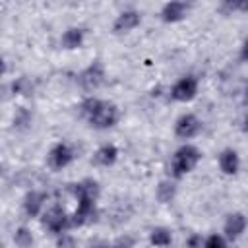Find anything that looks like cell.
<instances>
[{"instance_id":"obj_1","label":"cell","mask_w":248,"mask_h":248,"mask_svg":"<svg viewBox=\"0 0 248 248\" xmlns=\"http://www.w3.org/2000/svg\"><path fill=\"white\" fill-rule=\"evenodd\" d=\"M68 192L76 196L78 200V207L76 211L70 215V225L74 227H81L87 225L91 221L97 219V200L101 196V186L97 180L93 178H83L79 182L68 184Z\"/></svg>"},{"instance_id":"obj_2","label":"cell","mask_w":248,"mask_h":248,"mask_svg":"<svg viewBox=\"0 0 248 248\" xmlns=\"http://www.w3.org/2000/svg\"><path fill=\"white\" fill-rule=\"evenodd\" d=\"M79 114L95 130L112 128L120 118V110H118V107L114 103L103 101V99H95V97H87V99L81 101Z\"/></svg>"},{"instance_id":"obj_3","label":"cell","mask_w":248,"mask_h":248,"mask_svg":"<svg viewBox=\"0 0 248 248\" xmlns=\"http://www.w3.org/2000/svg\"><path fill=\"white\" fill-rule=\"evenodd\" d=\"M200 159H202V151L196 145H192V143L180 145L170 159V174L174 178H182L184 174H188L196 169Z\"/></svg>"},{"instance_id":"obj_4","label":"cell","mask_w":248,"mask_h":248,"mask_svg":"<svg viewBox=\"0 0 248 248\" xmlns=\"http://www.w3.org/2000/svg\"><path fill=\"white\" fill-rule=\"evenodd\" d=\"M107 79V72H105V66L101 60H93L87 68H83L79 74H78V83L83 91H95L99 89Z\"/></svg>"},{"instance_id":"obj_5","label":"cell","mask_w":248,"mask_h":248,"mask_svg":"<svg viewBox=\"0 0 248 248\" xmlns=\"http://www.w3.org/2000/svg\"><path fill=\"white\" fill-rule=\"evenodd\" d=\"M43 227L54 234H62L68 229H72L70 225V215L66 213V209L62 205H50L45 213H43Z\"/></svg>"},{"instance_id":"obj_6","label":"cell","mask_w":248,"mask_h":248,"mask_svg":"<svg viewBox=\"0 0 248 248\" xmlns=\"http://www.w3.org/2000/svg\"><path fill=\"white\" fill-rule=\"evenodd\" d=\"M198 87H200V83H198L196 76H192V74L184 76L170 87V97L178 103H188L198 95Z\"/></svg>"},{"instance_id":"obj_7","label":"cell","mask_w":248,"mask_h":248,"mask_svg":"<svg viewBox=\"0 0 248 248\" xmlns=\"http://www.w3.org/2000/svg\"><path fill=\"white\" fill-rule=\"evenodd\" d=\"M200 132H202V120L192 112H186V114L178 116L176 122H174V136L180 138V140H192Z\"/></svg>"},{"instance_id":"obj_8","label":"cell","mask_w":248,"mask_h":248,"mask_svg":"<svg viewBox=\"0 0 248 248\" xmlns=\"http://www.w3.org/2000/svg\"><path fill=\"white\" fill-rule=\"evenodd\" d=\"M74 157H76L74 149H72L68 143H64V141H58V143H54V145L50 147L46 161H48V167H50V169H54V170H60V169L68 167V165L74 161Z\"/></svg>"},{"instance_id":"obj_9","label":"cell","mask_w":248,"mask_h":248,"mask_svg":"<svg viewBox=\"0 0 248 248\" xmlns=\"http://www.w3.org/2000/svg\"><path fill=\"white\" fill-rule=\"evenodd\" d=\"M246 227H248L246 215L240 213V211H236V213H229L227 215V219L223 223V232H225V236L229 240H236L246 231Z\"/></svg>"},{"instance_id":"obj_10","label":"cell","mask_w":248,"mask_h":248,"mask_svg":"<svg viewBox=\"0 0 248 248\" xmlns=\"http://www.w3.org/2000/svg\"><path fill=\"white\" fill-rule=\"evenodd\" d=\"M140 21H141V14H140L138 10H124V12H120V14L116 16V19H114V23H112V31H114L116 35L128 33V31L136 29V27L140 25Z\"/></svg>"},{"instance_id":"obj_11","label":"cell","mask_w":248,"mask_h":248,"mask_svg":"<svg viewBox=\"0 0 248 248\" xmlns=\"http://www.w3.org/2000/svg\"><path fill=\"white\" fill-rule=\"evenodd\" d=\"M190 4L188 2H180V0H174V2H167L163 8H161V19L165 23H174V21H180L186 17V14L190 12Z\"/></svg>"},{"instance_id":"obj_12","label":"cell","mask_w":248,"mask_h":248,"mask_svg":"<svg viewBox=\"0 0 248 248\" xmlns=\"http://www.w3.org/2000/svg\"><path fill=\"white\" fill-rule=\"evenodd\" d=\"M45 202H46V194L41 192V190H31L25 194L23 198V211L27 217H37L41 215L43 207H45Z\"/></svg>"},{"instance_id":"obj_13","label":"cell","mask_w":248,"mask_h":248,"mask_svg":"<svg viewBox=\"0 0 248 248\" xmlns=\"http://www.w3.org/2000/svg\"><path fill=\"white\" fill-rule=\"evenodd\" d=\"M219 169L225 172V174H236L238 169H240V157L234 149H223L219 153Z\"/></svg>"},{"instance_id":"obj_14","label":"cell","mask_w":248,"mask_h":248,"mask_svg":"<svg viewBox=\"0 0 248 248\" xmlns=\"http://www.w3.org/2000/svg\"><path fill=\"white\" fill-rule=\"evenodd\" d=\"M83 41H85V29H83V27H68V29L62 33V39H60L62 46L68 48V50L79 48V46L83 45Z\"/></svg>"},{"instance_id":"obj_15","label":"cell","mask_w":248,"mask_h":248,"mask_svg":"<svg viewBox=\"0 0 248 248\" xmlns=\"http://www.w3.org/2000/svg\"><path fill=\"white\" fill-rule=\"evenodd\" d=\"M116 159H118V149H116V145H112V143L101 145V147L95 151V155H93V163L99 165V167H112V165L116 163Z\"/></svg>"},{"instance_id":"obj_16","label":"cell","mask_w":248,"mask_h":248,"mask_svg":"<svg viewBox=\"0 0 248 248\" xmlns=\"http://www.w3.org/2000/svg\"><path fill=\"white\" fill-rule=\"evenodd\" d=\"M149 242L155 248H167L172 242V234L167 227H155V229L149 231Z\"/></svg>"},{"instance_id":"obj_17","label":"cell","mask_w":248,"mask_h":248,"mask_svg":"<svg viewBox=\"0 0 248 248\" xmlns=\"http://www.w3.org/2000/svg\"><path fill=\"white\" fill-rule=\"evenodd\" d=\"M155 196H157V200H159L161 203L172 202L174 196H176V184L170 182V180H161L159 186H157V190H155Z\"/></svg>"},{"instance_id":"obj_18","label":"cell","mask_w":248,"mask_h":248,"mask_svg":"<svg viewBox=\"0 0 248 248\" xmlns=\"http://www.w3.org/2000/svg\"><path fill=\"white\" fill-rule=\"evenodd\" d=\"M12 93L14 95H21V97H29L33 93V81L27 78V76H21V78H16L12 81Z\"/></svg>"},{"instance_id":"obj_19","label":"cell","mask_w":248,"mask_h":248,"mask_svg":"<svg viewBox=\"0 0 248 248\" xmlns=\"http://www.w3.org/2000/svg\"><path fill=\"white\" fill-rule=\"evenodd\" d=\"M14 242H16L17 248H31L35 238H33V234H31V231L27 227H17L14 231Z\"/></svg>"},{"instance_id":"obj_20","label":"cell","mask_w":248,"mask_h":248,"mask_svg":"<svg viewBox=\"0 0 248 248\" xmlns=\"http://www.w3.org/2000/svg\"><path fill=\"white\" fill-rule=\"evenodd\" d=\"M219 10L223 14H232V12H248V0H225L219 4Z\"/></svg>"},{"instance_id":"obj_21","label":"cell","mask_w":248,"mask_h":248,"mask_svg":"<svg viewBox=\"0 0 248 248\" xmlns=\"http://www.w3.org/2000/svg\"><path fill=\"white\" fill-rule=\"evenodd\" d=\"M29 124H31V112H29L25 107H19V108L16 110V114H14V128L23 130V128H27Z\"/></svg>"},{"instance_id":"obj_22","label":"cell","mask_w":248,"mask_h":248,"mask_svg":"<svg viewBox=\"0 0 248 248\" xmlns=\"http://www.w3.org/2000/svg\"><path fill=\"white\" fill-rule=\"evenodd\" d=\"M203 248H227V240L223 234L213 232L203 240Z\"/></svg>"},{"instance_id":"obj_23","label":"cell","mask_w":248,"mask_h":248,"mask_svg":"<svg viewBox=\"0 0 248 248\" xmlns=\"http://www.w3.org/2000/svg\"><path fill=\"white\" fill-rule=\"evenodd\" d=\"M110 246L112 248H134L136 246V238L132 234H122L114 242H110Z\"/></svg>"},{"instance_id":"obj_24","label":"cell","mask_w":248,"mask_h":248,"mask_svg":"<svg viewBox=\"0 0 248 248\" xmlns=\"http://www.w3.org/2000/svg\"><path fill=\"white\" fill-rule=\"evenodd\" d=\"M56 248H78V244H76L74 236H70V234H60L58 240H56Z\"/></svg>"},{"instance_id":"obj_25","label":"cell","mask_w":248,"mask_h":248,"mask_svg":"<svg viewBox=\"0 0 248 248\" xmlns=\"http://www.w3.org/2000/svg\"><path fill=\"white\" fill-rule=\"evenodd\" d=\"M186 248H203V238H202V234H198V232L190 234V236L186 238Z\"/></svg>"},{"instance_id":"obj_26","label":"cell","mask_w":248,"mask_h":248,"mask_svg":"<svg viewBox=\"0 0 248 248\" xmlns=\"http://www.w3.org/2000/svg\"><path fill=\"white\" fill-rule=\"evenodd\" d=\"M240 58H242L244 62H248V39L242 43V48H240Z\"/></svg>"},{"instance_id":"obj_27","label":"cell","mask_w":248,"mask_h":248,"mask_svg":"<svg viewBox=\"0 0 248 248\" xmlns=\"http://www.w3.org/2000/svg\"><path fill=\"white\" fill-rule=\"evenodd\" d=\"M89 248H112L108 242H93Z\"/></svg>"},{"instance_id":"obj_28","label":"cell","mask_w":248,"mask_h":248,"mask_svg":"<svg viewBox=\"0 0 248 248\" xmlns=\"http://www.w3.org/2000/svg\"><path fill=\"white\" fill-rule=\"evenodd\" d=\"M242 130L248 134V116H246V118H244V122H242Z\"/></svg>"},{"instance_id":"obj_29","label":"cell","mask_w":248,"mask_h":248,"mask_svg":"<svg viewBox=\"0 0 248 248\" xmlns=\"http://www.w3.org/2000/svg\"><path fill=\"white\" fill-rule=\"evenodd\" d=\"M244 99L248 101V81H246V87H244Z\"/></svg>"}]
</instances>
